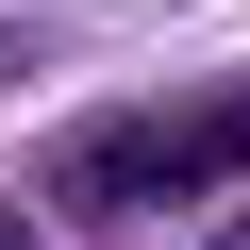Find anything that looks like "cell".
Listing matches in <instances>:
<instances>
[{
    "instance_id": "6da1fadb",
    "label": "cell",
    "mask_w": 250,
    "mask_h": 250,
    "mask_svg": "<svg viewBox=\"0 0 250 250\" xmlns=\"http://www.w3.org/2000/svg\"><path fill=\"white\" fill-rule=\"evenodd\" d=\"M217 184H250V83L150 100V117H117V134L67 150V200L83 217H167V200H217Z\"/></svg>"
},
{
    "instance_id": "7a4b0ae2",
    "label": "cell",
    "mask_w": 250,
    "mask_h": 250,
    "mask_svg": "<svg viewBox=\"0 0 250 250\" xmlns=\"http://www.w3.org/2000/svg\"><path fill=\"white\" fill-rule=\"evenodd\" d=\"M0 250H34V233H17V217H0Z\"/></svg>"
}]
</instances>
